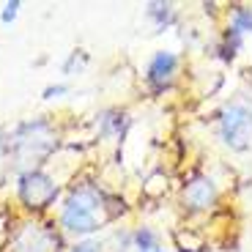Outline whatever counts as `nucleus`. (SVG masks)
Instances as JSON below:
<instances>
[{
    "instance_id": "obj_1",
    "label": "nucleus",
    "mask_w": 252,
    "mask_h": 252,
    "mask_svg": "<svg viewBox=\"0 0 252 252\" xmlns=\"http://www.w3.org/2000/svg\"><path fill=\"white\" fill-rule=\"evenodd\" d=\"M104 195L96 192L94 187H80L74 189L63 206V214H61V225L69 230V233L77 236H88L94 230H99L101 222H107V211H104Z\"/></svg>"
},
{
    "instance_id": "obj_2",
    "label": "nucleus",
    "mask_w": 252,
    "mask_h": 252,
    "mask_svg": "<svg viewBox=\"0 0 252 252\" xmlns=\"http://www.w3.org/2000/svg\"><path fill=\"white\" fill-rule=\"evenodd\" d=\"M11 148L19 162L36 164L38 159H44L52 154V148H55V132H52V126L47 121H28V124H22L17 129Z\"/></svg>"
},
{
    "instance_id": "obj_3",
    "label": "nucleus",
    "mask_w": 252,
    "mask_h": 252,
    "mask_svg": "<svg viewBox=\"0 0 252 252\" xmlns=\"http://www.w3.org/2000/svg\"><path fill=\"white\" fill-rule=\"evenodd\" d=\"M220 134L230 148L236 151H244L252 145V110L247 107H227L220 118Z\"/></svg>"
},
{
    "instance_id": "obj_4",
    "label": "nucleus",
    "mask_w": 252,
    "mask_h": 252,
    "mask_svg": "<svg viewBox=\"0 0 252 252\" xmlns=\"http://www.w3.org/2000/svg\"><path fill=\"white\" fill-rule=\"evenodd\" d=\"M58 197V184L38 170H28L19 178V200L28 208H47Z\"/></svg>"
},
{
    "instance_id": "obj_5",
    "label": "nucleus",
    "mask_w": 252,
    "mask_h": 252,
    "mask_svg": "<svg viewBox=\"0 0 252 252\" xmlns=\"http://www.w3.org/2000/svg\"><path fill=\"white\" fill-rule=\"evenodd\" d=\"M17 252H58V239L38 225H28L14 241Z\"/></svg>"
},
{
    "instance_id": "obj_6",
    "label": "nucleus",
    "mask_w": 252,
    "mask_h": 252,
    "mask_svg": "<svg viewBox=\"0 0 252 252\" xmlns=\"http://www.w3.org/2000/svg\"><path fill=\"white\" fill-rule=\"evenodd\" d=\"M214 200H217V187L208 178H195V181H189L187 189H184V203L189 208H195V211L211 208Z\"/></svg>"
},
{
    "instance_id": "obj_7",
    "label": "nucleus",
    "mask_w": 252,
    "mask_h": 252,
    "mask_svg": "<svg viewBox=\"0 0 252 252\" xmlns=\"http://www.w3.org/2000/svg\"><path fill=\"white\" fill-rule=\"evenodd\" d=\"M176 66H178V58L173 55V52H157L151 66H148V80H151L157 88H164V85L173 80V74H176Z\"/></svg>"
},
{
    "instance_id": "obj_8",
    "label": "nucleus",
    "mask_w": 252,
    "mask_h": 252,
    "mask_svg": "<svg viewBox=\"0 0 252 252\" xmlns=\"http://www.w3.org/2000/svg\"><path fill=\"white\" fill-rule=\"evenodd\" d=\"M137 252H164V250L159 247L157 236H154L148 227H143V230L137 233Z\"/></svg>"
},
{
    "instance_id": "obj_9",
    "label": "nucleus",
    "mask_w": 252,
    "mask_h": 252,
    "mask_svg": "<svg viewBox=\"0 0 252 252\" xmlns=\"http://www.w3.org/2000/svg\"><path fill=\"white\" fill-rule=\"evenodd\" d=\"M233 31L236 33H252V11L250 8H236L233 11Z\"/></svg>"
},
{
    "instance_id": "obj_10",
    "label": "nucleus",
    "mask_w": 252,
    "mask_h": 252,
    "mask_svg": "<svg viewBox=\"0 0 252 252\" xmlns=\"http://www.w3.org/2000/svg\"><path fill=\"white\" fill-rule=\"evenodd\" d=\"M148 17H154L159 22V28H164L173 19V6H162V3H151L148 6Z\"/></svg>"
},
{
    "instance_id": "obj_11",
    "label": "nucleus",
    "mask_w": 252,
    "mask_h": 252,
    "mask_svg": "<svg viewBox=\"0 0 252 252\" xmlns=\"http://www.w3.org/2000/svg\"><path fill=\"white\" fill-rule=\"evenodd\" d=\"M164 189H167V178L164 176H151L148 178V184H145V192H148V195H162Z\"/></svg>"
},
{
    "instance_id": "obj_12",
    "label": "nucleus",
    "mask_w": 252,
    "mask_h": 252,
    "mask_svg": "<svg viewBox=\"0 0 252 252\" xmlns=\"http://www.w3.org/2000/svg\"><path fill=\"white\" fill-rule=\"evenodd\" d=\"M17 14H19V3L14 0V3H6V6H3L0 19H3V22H14V19H17Z\"/></svg>"
},
{
    "instance_id": "obj_13",
    "label": "nucleus",
    "mask_w": 252,
    "mask_h": 252,
    "mask_svg": "<svg viewBox=\"0 0 252 252\" xmlns=\"http://www.w3.org/2000/svg\"><path fill=\"white\" fill-rule=\"evenodd\" d=\"M66 91H69L66 85H50V88L44 91V99H58V96H63Z\"/></svg>"
},
{
    "instance_id": "obj_14",
    "label": "nucleus",
    "mask_w": 252,
    "mask_h": 252,
    "mask_svg": "<svg viewBox=\"0 0 252 252\" xmlns=\"http://www.w3.org/2000/svg\"><path fill=\"white\" fill-rule=\"evenodd\" d=\"M71 252H101V247L94 244V241H85V244H77Z\"/></svg>"
},
{
    "instance_id": "obj_15",
    "label": "nucleus",
    "mask_w": 252,
    "mask_h": 252,
    "mask_svg": "<svg viewBox=\"0 0 252 252\" xmlns=\"http://www.w3.org/2000/svg\"><path fill=\"white\" fill-rule=\"evenodd\" d=\"M6 148H8V143H6V134L0 132V159H3V154H6Z\"/></svg>"
}]
</instances>
